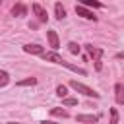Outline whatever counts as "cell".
Returning a JSON list of instances; mask_svg holds the SVG:
<instances>
[{"label":"cell","instance_id":"obj_8","mask_svg":"<svg viewBox=\"0 0 124 124\" xmlns=\"http://www.w3.org/2000/svg\"><path fill=\"white\" fill-rule=\"evenodd\" d=\"M76 118H78V122H83V124H95L99 120L97 114H78Z\"/></svg>","mask_w":124,"mask_h":124},{"label":"cell","instance_id":"obj_19","mask_svg":"<svg viewBox=\"0 0 124 124\" xmlns=\"http://www.w3.org/2000/svg\"><path fill=\"white\" fill-rule=\"evenodd\" d=\"M64 105H66V107H76V105H78V99H74V97H64Z\"/></svg>","mask_w":124,"mask_h":124},{"label":"cell","instance_id":"obj_10","mask_svg":"<svg viewBox=\"0 0 124 124\" xmlns=\"http://www.w3.org/2000/svg\"><path fill=\"white\" fill-rule=\"evenodd\" d=\"M25 14H27V6L21 4V2H17V4L12 8V16H16V17H21V16H25Z\"/></svg>","mask_w":124,"mask_h":124},{"label":"cell","instance_id":"obj_5","mask_svg":"<svg viewBox=\"0 0 124 124\" xmlns=\"http://www.w3.org/2000/svg\"><path fill=\"white\" fill-rule=\"evenodd\" d=\"M76 14H78V16H81V17H85V19H93V21L97 19V16H95L93 12H89L85 6H81V4H78V6H76Z\"/></svg>","mask_w":124,"mask_h":124},{"label":"cell","instance_id":"obj_17","mask_svg":"<svg viewBox=\"0 0 124 124\" xmlns=\"http://www.w3.org/2000/svg\"><path fill=\"white\" fill-rule=\"evenodd\" d=\"M35 83H37V79H35V78H27V79L17 81V85H19V87H23V85H35Z\"/></svg>","mask_w":124,"mask_h":124},{"label":"cell","instance_id":"obj_13","mask_svg":"<svg viewBox=\"0 0 124 124\" xmlns=\"http://www.w3.org/2000/svg\"><path fill=\"white\" fill-rule=\"evenodd\" d=\"M10 83V74L6 70H0V87H6Z\"/></svg>","mask_w":124,"mask_h":124},{"label":"cell","instance_id":"obj_6","mask_svg":"<svg viewBox=\"0 0 124 124\" xmlns=\"http://www.w3.org/2000/svg\"><path fill=\"white\" fill-rule=\"evenodd\" d=\"M23 50L29 52V54H45V48H43L41 45H37V43H33V45H23Z\"/></svg>","mask_w":124,"mask_h":124},{"label":"cell","instance_id":"obj_20","mask_svg":"<svg viewBox=\"0 0 124 124\" xmlns=\"http://www.w3.org/2000/svg\"><path fill=\"white\" fill-rule=\"evenodd\" d=\"M116 58H122V60H124V50H122V52H118V54H116Z\"/></svg>","mask_w":124,"mask_h":124},{"label":"cell","instance_id":"obj_18","mask_svg":"<svg viewBox=\"0 0 124 124\" xmlns=\"http://www.w3.org/2000/svg\"><path fill=\"white\" fill-rule=\"evenodd\" d=\"M110 110V124H118V110L116 108H108Z\"/></svg>","mask_w":124,"mask_h":124},{"label":"cell","instance_id":"obj_1","mask_svg":"<svg viewBox=\"0 0 124 124\" xmlns=\"http://www.w3.org/2000/svg\"><path fill=\"white\" fill-rule=\"evenodd\" d=\"M46 62H54V64H60V66H64V68H68V70H72V72H76V74H79V76H87V70H83V68H78V66H74V64H70V62H66L58 52H45V54H41Z\"/></svg>","mask_w":124,"mask_h":124},{"label":"cell","instance_id":"obj_9","mask_svg":"<svg viewBox=\"0 0 124 124\" xmlns=\"http://www.w3.org/2000/svg\"><path fill=\"white\" fill-rule=\"evenodd\" d=\"M114 99L118 105H124V85L122 83H116L114 85Z\"/></svg>","mask_w":124,"mask_h":124},{"label":"cell","instance_id":"obj_4","mask_svg":"<svg viewBox=\"0 0 124 124\" xmlns=\"http://www.w3.org/2000/svg\"><path fill=\"white\" fill-rule=\"evenodd\" d=\"M46 39H48V43H50V46H52V52H56V50L60 48V41H58V35H56V31L48 29V31H46Z\"/></svg>","mask_w":124,"mask_h":124},{"label":"cell","instance_id":"obj_11","mask_svg":"<svg viewBox=\"0 0 124 124\" xmlns=\"http://www.w3.org/2000/svg\"><path fill=\"white\" fill-rule=\"evenodd\" d=\"M54 12H56V19H60V21L66 17V8H64L60 2H56V4H54Z\"/></svg>","mask_w":124,"mask_h":124},{"label":"cell","instance_id":"obj_12","mask_svg":"<svg viewBox=\"0 0 124 124\" xmlns=\"http://www.w3.org/2000/svg\"><path fill=\"white\" fill-rule=\"evenodd\" d=\"M50 114H52V116H60V118H68V116H70L68 110H66V108H60V107L50 108Z\"/></svg>","mask_w":124,"mask_h":124},{"label":"cell","instance_id":"obj_16","mask_svg":"<svg viewBox=\"0 0 124 124\" xmlns=\"http://www.w3.org/2000/svg\"><path fill=\"white\" fill-rule=\"evenodd\" d=\"M81 6H85V8H87V6H89V8H103V4H101V2H95V0H85Z\"/></svg>","mask_w":124,"mask_h":124},{"label":"cell","instance_id":"obj_15","mask_svg":"<svg viewBox=\"0 0 124 124\" xmlns=\"http://www.w3.org/2000/svg\"><path fill=\"white\" fill-rule=\"evenodd\" d=\"M56 95H58L60 99H64V97L68 95V87H66V85H58V87H56Z\"/></svg>","mask_w":124,"mask_h":124},{"label":"cell","instance_id":"obj_7","mask_svg":"<svg viewBox=\"0 0 124 124\" xmlns=\"http://www.w3.org/2000/svg\"><path fill=\"white\" fill-rule=\"evenodd\" d=\"M85 48H87L89 56L95 58V62H101V56H103V50H101V48H97V46H93V45H85Z\"/></svg>","mask_w":124,"mask_h":124},{"label":"cell","instance_id":"obj_3","mask_svg":"<svg viewBox=\"0 0 124 124\" xmlns=\"http://www.w3.org/2000/svg\"><path fill=\"white\" fill-rule=\"evenodd\" d=\"M31 10L35 12V16H37V19H39V21H43V23H45V21L48 19V14H46V10H45L41 4H37V2H35V4L31 6Z\"/></svg>","mask_w":124,"mask_h":124},{"label":"cell","instance_id":"obj_2","mask_svg":"<svg viewBox=\"0 0 124 124\" xmlns=\"http://www.w3.org/2000/svg\"><path fill=\"white\" fill-rule=\"evenodd\" d=\"M70 87H72V89H76L78 93L85 95V97H93V99H99V97H101L95 89H91V87L83 85V83H81V81H78V79H72V81H70Z\"/></svg>","mask_w":124,"mask_h":124},{"label":"cell","instance_id":"obj_14","mask_svg":"<svg viewBox=\"0 0 124 124\" xmlns=\"http://www.w3.org/2000/svg\"><path fill=\"white\" fill-rule=\"evenodd\" d=\"M68 50H70L72 54H79V50H81V46H79L78 43H68Z\"/></svg>","mask_w":124,"mask_h":124},{"label":"cell","instance_id":"obj_21","mask_svg":"<svg viewBox=\"0 0 124 124\" xmlns=\"http://www.w3.org/2000/svg\"><path fill=\"white\" fill-rule=\"evenodd\" d=\"M41 124H56V122H52V120H45V122H41Z\"/></svg>","mask_w":124,"mask_h":124}]
</instances>
